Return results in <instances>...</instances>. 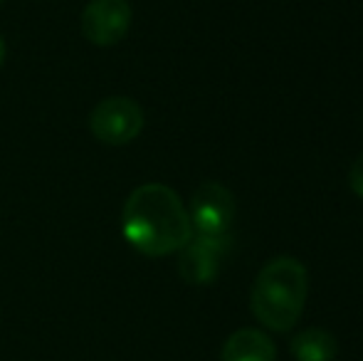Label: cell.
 Segmentation results:
<instances>
[{"label":"cell","instance_id":"11","mask_svg":"<svg viewBox=\"0 0 363 361\" xmlns=\"http://www.w3.org/2000/svg\"><path fill=\"white\" fill-rule=\"evenodd\" d=\"M0 3H3V0H0Z\"/></svg>","mask_w":363,"mask_h":361},{"label":"cell","instance_id":"3","mask_svg":"<svg viewBox=\"0 0 363 361\" xmlns=\"http://www.w3.org/2000/svg\"><path fill=\"white\" fill-rule=\"evenodd\" d=\"M89 129L106 146L131 144L144 129V109L131 96H106L91 109Z\"/></svg>","mask_w":363,"mask_h":361},{"label":"cell","instance_id":"5","mask_svg":"<svg viewBox=\"0 0 363 361\" xmlns=\"http://www.w3.org/2000/svg\"><path fill=\"white\" fill-rule=\"evenodd\" d=\"M233 248L230 233L225 235H196L181 248L178 257V272L188 284H211L218 279L220 267Z\"/></svg>","mask_w":363,"mask_h":361},{"label":"cell","instance_id":"10","mask_svg":"<svg viewBox=\"0 0 363 361\" xmlns=\"http://www.w3.org/2000/svg\"><path fill=\"white\" fill-rule=\"evenodd\" d=\"M3 62H5V40L0 35V67H3Z\"/></svg>","mask_w":363,"mask_h":361},{"label":"cell","instance_id":"7","mask_svg":"<svg viewBox=\"0 0 363 361\" xmlns=\"http://www.w3.org/2000/svg\"><path fill=\"white\" fill-rule=\"evenodd\" d=\"M223 361H277V347L262 329L245 327L233 332L220 349Z\"/></svg>","mask_w":363,"mask_h":361},{"label":"cell","instance_id":"1","mask_svg":"<svg viewBox=\"0 0 363 361\" xmlns=\"http://www.w3.org/2000/svg\"><path fill=\"white\" fill-rule=\"evenodd\" d=\"M121 233L141 255L163 257L178 252L193 238L188 208L166 183L134 188L121 208Z\"/></svg>","mask_w":363,"mask_h":361},{"label":"cell","instance_id":"2","mask_svg":"<svg viewBox=\"0 0 363 361\" xmlns=\"http://www.w3.org/2000/svg\"><path fill=\"white\" fill-rule=\"evenodd\" d=\"M309 297V272L296 257L282 255L257 272L250 292L255 319L269 332H289L301 319Z\"/></svg>","mask_w":363,"mask_h":361},{"label":"cell","instance_id":"8","mask_svg":"<svg viewBox=\"0 0 363 361\" xmlns=\"http://www.w3.org/2000/svg\"><path fill=\"white\" fill-rule=\"evenodd\" d=\"M289 352L294 361H334L339 354V344L331 332L311 327L291 337Z\"/></svg>","mask_w":363,"mask_h":361},{"label":"cell","instance_id":"9","mask_svg":"<svg viewBox=\"0 0 363 361\" xmlns=\"http://www.w3.org/2000/svg\"><path fill=\"white\" fill-rule=\"evenodd\" d=\"M349 186H351V191H354L356 196L363 198V154L354 161V166H351V171H349Z\"/></svg>","mask_w":363,"mask_h":361},{"label":"cell","instance_id":"6","mask_svg":"<svg viewBox=\"0 0 363 361\" xmlns=\"http://www.w3.org/2000/svg\"><path fill=\"white\" fill-rule=\"evenodd\" d=\"M129 0H89L82 10V35L96 48H111L126 38L131 28Z\"/></svg>","mask_w":363,"mask_h":361},{"label":"cell","instance_id":"4","mask_svg":"<svg viewBox=\"0 0 363 361\" xmlns=\"http://www.w3.org/2000/svg\"><path fill=\"white\" fill-rule=\"evenodd\" d=\"M235 211L233 191L218 181H206L193 191L188 218L193 231L201 235H225L235 221Z\"/></svg>","mask_w":363,"mask_h":361}]
</instances>
